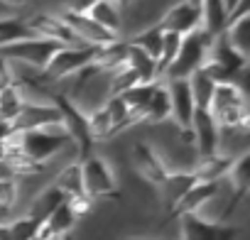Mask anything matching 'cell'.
<instances>
[{
	"label": "cell",
	"instance_id": "obj_1",
	"mask_svg": "<svg viewBox=\"0 0 250 240\" xmlns=\"http://www.w3.org/2000/svg\"><path fill=\"white\" fill-rule=\"evenodd\" d=\"M130 128H133V118L120 96H108L101 105H96L88 113V133H91L93 145L113 140Z\"/></svg>",
	"mask_w": 250,
	"mask_h": 240
},
{
	"label": "cell",
	"instance_id": "obj_2",
	"mask_svg": "<svg viewBox=\"0 0 250 240\" xmlns=\"http://www.w3.org/2000/svg\"><path fill=\"white\" fill-rule=\"evenodd\" d=\"M52 103L57 105V110L62 115V125H64L66 135L71 138L76 162H81L83 157H88L93 152V140H91V133H88V113L76 100L64 96L62 91H54Z\"/></svg>",
	"mask_w": 250,
	"mask_h": 240
},
{
	"label": "cell",
	"instance_id": "obj_3",
	"mask_svg": "<svg viewBox=\"0 0 250 240\" xmlns=\"http://www.w3.org/2000/svg\"><path fill=\"white\" fill-rule=\"evenodd\" d=\"M20 147H22L25 157H30L40 164H49V160L59 157L66 150H74L71 138L66 135L64 125H49V128H42V130L22 133L20 135Z\"/></svg>",
	"mask_w": 250,
	"mask_h": 240
},
{
	"label": "cell",
	"instance_id": "obj_4",
	"mask_svg": "<svg viewBox=\"0 0 250 240\" xmlns=\"http://www.w3.org/2000/svg\"><path fill=\"white\" fill-rule=\"evenodd\" d=\"M211 37H206L201 32V27L191 35L182 37V47L174 57V61L169 64V69L165 71L162 81H177V79H189L194 71H199L206 64L208 49H211Z\"/></svg>",
	"mask_w": 250,
	"mask_h": 240
},
{
	"label": "cell",
	"instance_id": "obj_5",
	"mask_svg": "<svg viewBox=\"0 0 250 240\" xmlns=\"http://www.w3.org/2000/svg\"><path fill=\"white\" fill-rule=\"evenodd\" d=\"M79 164H81V179H83V194L86 196H91L93 201H98V199H115L118 201L120 199L115 172H113V167L105 157L91 152Z\"/></svg>",
	"mask_w": 250,
	"mask_h": 240
},
{
	"label": "cell",
	"instance_id": "obj_6",
	"mask_svg": "<svg viewBox=\"0 0 250 240\" xmlns=\"http://www.w3.org/2000/svg\"><path fill=\"white\" fill-rule=\"evenodd\" d=\"M245 66H248V57L240 54L235 47H230V42L226 40V35H221V37H216L211 42L206 64L201 69L216 83H221V81H238V76L245 71Z\"/></svg>",
	"mask_w": 250,
	"mask_h": 240
},
{
	"label": "cell",
	"instance_id": "obj_7",
	"mask_svg": "<svg viewBox=\"0 0 250 240\" xmlns=\"http://www.w3.org/2000/svg\"><path fill=\"white\" fill-rule=\"evenodd\" d=\"M96 57V47H59L54 52V57L49 59V64L44 66V76L49 83H64L71 76H76L79 71H83Z\"/></svg>",
	"mask_w": 250,
	"mask_h": 240
},
{
	"label": "cell",
	"instance_id": "obj_8",
	"mask_svg": "<svg viewBox=\"0 0 250 240\" xmlns=\"http://www.w3.org/2000/svg\"><path fill=\"white\" fill-rule=\"evenodd\" d=\"M57 49L59 47L52 44V42H47V40L30 37V40H22V42H15V44L3 47V49H0V57H5L13 64H22V66L44 71V66L49 64V59L54 57Z\"/></svg>",
	"mask_w": 250,
	"mask_h": 240
},
{
	"label": "cell",
	"instance_id": "obj_9",
	"mask_svg": "<svg viewBox=\"0 0 250 240\" xmlns=\"http://www.w3.org/2000/svg\"><path fill=\"white\" fill-rule=\"evenodd\" d=\"M49 125H62V115H59L57 105L49 100H25V105L20 108V113L10 123V133L22 135V133L42 130Z\"/></svg>",
	"mask_w": 250,
	"mask_h": 240
},
{
	"label": "cell",
	"instance_id": "obj_10",
	"mask_svg": "<svg viewBox=\"0 0 250 240\" xmlns=\"http://www.w3.org/2000/svg\"><path fill=\"white\" fill-rule=\"evenodd\" d=\"M130 160H133L135 172H138L150 186H155V189H160V186L165 184V179L172 174L167 160L155 150V145H150V142H145V140H140V142L133 145Z\"/></svg>",
	"mask_w": 250,
	"mask_h": 240
},
{
	"label": "cell",
	"instance_id": "obj_11",
	"mask_svg": "<svg viewBox=\"0 0 250 240\" xmlns=\"http://www.w3.org/2000/svg\"><path fill=\"white\" fill-rule=\"evenodd\" d=\"M179 230H182V240H235L240 235L238 225L216 223V220L201 218L199 213L179 216Z\"/></svg>",
	"mask_w": 250,
	"mask_h": 240
},
{
	"label": "cell",
	"instance_id": "obj_12",
	"mask_svg": "<svg viewBox=\"0 0 250 240\" xmlns=\"http://www.w3.org/2000/svg\"><path fill=\"white\" fill-rule=\"evenodd\" d=\"M35 37L47 40L57 47H81V42L74 37V32L64 25V20L57 13H35L25 20Z\"/></svg>",
	"mask_w": 250,
	"mask_h": 240
},
{
	"label": "cell",
	"instance_id": "obj_13",
	"mask_svg": "<svg viewBox=\"0 0 250 240\" xmlns=\"http://www.w3.org/2000/svg\"><path fill=\"white\" fill-rule=\"evenodd\" d=\"M62 20H64V25L74 32V37L81 42V44H86V47H96V49H101V47H108V44H113V42H118L120 37H115V35H110L108 30H103L98 22H93L88 15H79V13H69V10H62V13H57Z\"/></svg>",
	"mask_w": 250,
	"mask_h": 240
},
{
	"label": "cell",
	"instance_id": "obj_14",
	"mask_svg": "<svg viewBox=\"0 0 250 240\" xmlns=\"http://www.w3.org/2000/svg\"><path fill=\"white\" fill-rule=\"evenodd\" d=\"M191 135H194L196 157H211L221 150V128L216 123V118L211 115V110H201V108L194 110Z\"/></svg>",
	"mask_w": 250,
	"mask_h": 240
},
{
	"label": "cell",
	"instance_id": "obj_15",
	"mask_svg": "<svg viewBox=\"0 0 250 240\" xmlns=\"http://www.w3.org/2000/svg\"><path fill=\"white\" fill-rule=\"evenodd\" d=\"M167 86L169 93V105H172V120L177 130H191V118H194V98H191V88L187 79H177V81H162Z\"/></svg>",
	"mask_w": 250,
	"mask_h": 240
},
{
	"label": "cell",
	"instance_id": "obj_16",
	"mask_svg": "<svg viewBox=\"0 0 250 240\" xmlns=\"http://www.w3.org/2000/svg\"><path fill=\"white\" fill-rule=\"evenodd\" d=\"M155 25H160L165 32H177V35L184 37V35H191L201 27V10H196L189 3H184V0H179V3H174L165 10L160 22H155Z\"/></svg>",
	"mask_w": 250,
	"mask_h": 240
},
{
	"label": "cell",
	"instance_id": "obj_17",
	"mask_svg": "<svg viewBox=\"0 0 250 240\" xmlns=\"http://www.w3.org/2000/svg\"><path fill=\"white\" fill-rule=\"evenodd\" d=\"M221 186H223V181H216V184H208V181H196L179 201H177V206L172 208V213L169 216H174V218H179V216H184V213H201L213 199H216V194L221 191Z\"/></svg>",
	"mask_w": 250,
	"mask_h": 240
},
{
	"label": "cell",
	"instance_id": "obj_18",
	"mask_svg": "<svg viewBox=\"0 0 250 240\" xmlns=\"http://www.w3.org/2000/svg\"><path fill=\"white\" fill-rule=\"evenodd\" d=\"M233 155H226V152H216L211 157H196V162L191 164V174L196 181H208V184H216V181H226L230 167H233Z\"/></svg>",
	"mask_w": 250,
	"mask_h": 240
},
{
	"label": "cell",
	"instance_id": "obj_19",
	"mask_svg": "<svg viewBox=\"0 0 250 240\" xmlns=\"http://www.w3.org/2000/svg\"><path fill=\"white\" fill-rule=\"evenodd\" d=\"M172 118V105H169V93H167V86L160 81L140 115V125H162Z\"/></svg>",
	"mask_w": 250,
	"mask_h": 240
},
{
	"label": "cell",
	"instance_id": "obj_20",
	"mask_svg": "<svg viewBox=\"0 0 250 240\" xmlns=\"http://www.w3.org/2000/svg\"><path fill=\"white\" fill-rule=\"evenodd\" d=\"M228 30V13L223 0H204L201 3V32L211 40L226 35Z\"/></svg>",
	"mask_w": 250,
	"mask_h": 240
},
{
	"label": "cell",
	"instance_id": "obj_21",
	"mask_svg": "<svg viewBox=\"0 0 250 240\" xmlns=\"http://www.w3.org/2000/svg\"><path fill=\"white\" fill-rule=\"evenodd\" d=\"M86 15L93 22H98L103 30H108L110 35L120 37V30H123V8L115 3V0H96Z\"/></svg>",
	"mask_w": 250,
	"mask_h": 240
},
{
	"label": "cell",
	"instance_id": "obj_22",
	"mask_svg": "<svg viewBox=\"0 0 250 240\" xmlns=\"http://www.w3.org/2000/svg\"><path fill=\"white\" fill-rule=\"evenodd\" d=\"M233 105H248V96H245L243 86L238 81H221V83H216L211 103H208L211 115H216V113H221L226 108H233Z\"/></svg>",
	"mask_w": 250,
	"mask_h": 240
},
{
	"label": "cell",
	"instance_id": "obj_23",
	"mask_svg": "<svg viewBox=\"0 0 250 240\" xmlns=\"http://www.w3.org/2000/svg\"><path fill=\"white\" fill-rule=\"evenodd\" d=\"M194 184H196V179H194L191 172H172V174L165 179V184H162L157 191H160V196H162V203H165L167 213H172V208L177 206V201H179Z\"/></svg>",
	"mask_w": 250,
	"mask_h": 240
},
{
	"label": "cell",
	"instance_id": "obj_24",
	"mask_svg": "<svg viewBox=\"0 0 250 240\" xmlns=\"http://www.w3.org/2000/svg\"><path fill=\"white\" fill-rule=\"evenodd\" d=\"M64 201H66V199H64V196L49 184V186H44V189L30 201L25 216H30L32 220H37L40 225H44V220H47V218H49V216H52Z\"/></svg>",
	"mask_w": 250,
	"mask_h": 240
},
{
	"label": "cell",
	"instance_id": "obj_25",
	"mask_svg": "<svg viewBox=\"0 0 250 240\" xmlns=\"http://www.w3.org/2000/svg\"><path fill=\"white\" fill-rule=\"evenodd\" d=\"M52 186L64 196V199H74V196H81L83 194V179H81V164L76 162V160H71V162H66L59 172H57V177H54V181H52Z\"/></svg>",
	"mask_w": 250,
	"mask_h": 240
},
{
	"label": "cell",
	"instance_id": "obj_26",
	"mask_svg": "<svg viewBox=\"0 0 250 240\" xmlns=\"http://www.w3.org/2000/svg\"><path fill=\"white\" fill-rule=\"evenodd\" d=\"M125 54H128V42L125 40H118L108 47H101L96 49V57H93V66L101 71V74H110L120 66H125Z\"/></svg>",
	"mask_w": 250,
	"mask_h": 240
},
{
	"label": "cell",
	"instance_id": "obj_27",
	"mask_svg": "<svg viewBox=\"0 0 250 240\" xmlns=\"http://www.w3.org/2000/svg\"><path fill=\"white\" fill-rule=\"evenodd\" d=\"M125 66H130L140 83H157L160 81V74H157V61L152 57H147L145 52H140L138 47L128 44V54H125Z\"/></svg>",
	"mask_w": 250,
	"mask_h": 240
},
{
	"label": "cell",
	"instance_id": "obj_28",
	"mask_svg": "<svg viewBox=\"0 0 250 240\" xmlns=\"http://www.w3.org/2000/svg\"><path fill=\"white\" fill-rule=\"evenodd\" d=\"M125 42L133 44V47H138L140 52H145L147 57H152V59L157 61V59H160V54H162L165 30H162L160 25H150V27H145V30L135 32L130 40H125Z\"/></svg>",
	"mask_w": 250,
	"mask_h": 240
},
{
	"label": "cell",
	"instance_id": "obj_29",
	"mask_svg": "<svg viewBox=\"0 0 250 240\" xmlns=\"http://www.w3.org/2000/svg\"><path fill=\"white\" fill-rule=\"evenodd\" d=\"M157 83H160V81H157ZM157 83H138V86H133L130 91L120 93L123 103L128 105V110H130L133 128L140 125V115H143V110H145V105H147V100H150V96H152V91H155Z\"/></svg>",
	"mask_w": 250,
	"mask_h": 240
},
{
	"label": "cell",
	"instance_id": "obj_30",
	"mask_svg": "<svg viewBox=\"0 0 250 240\" xmlns=\"http://www.w3.org/2000/svg\"><path fill=\"white\" fill-rule=\"evenodd\" d=\"M189 88H191V98H194V105L201 108V110H208V103H211V96H213V88H216V81L204 71H194L189 79Z\"/></svg>",
	"mask_w": 250,
	"mask_h": 240
},
{
	"label": "cell",
	"instance_id": "obj_31",
	"mask_svg": "<svg viewBox=\"0 0 250 240\" xmlns=\"http://www.w3.org/2000/svg\"><path fill=\"white\" fill-rule=\"evenodd\" d=\"M76 223H79V218L71 213V208L66 206V201L44 220V225H42V230H40V235H62V233H74V228H76Z\"/></svg>",
	"mask_w": 250,
	"mask_h": 240
},
{
	"label": "cell",
	"instance_id": "obj_32",
	"mask_svg": "<svg viewBox=\"0 0 250 240\" xmlns=\"http://www.w3.org/2000/svg\"><path fill=\"white\" fill-rule=\"evenodd\" d=\"M35 37L32 30L27 27L25 20L20 18H0V49L8 47V44H15V42H22V40H30Z\"/></svg>",
	"mask_w": 250,
	"mask_h": 240
},
{
	"label": "cell",
	"instance_id": "obj_33",
	"mask_svg": "<svg viewBox=\"0 0 250 240\" xmlns=\"http://www.w3.org/2000/svg\"><path fill=\"white\" fill-rule=\"evenodd\" d=\"M25 93L20 91V86H10L5 91H0V123L10 125L15 115L20 113V108L25 105Z\"/></svg>",
	"mask_w": 250,
	"mask_h": 240
},
{
	"label": "cell",
	"instance_id": "obj_34",
	"mask_svg": "<svg viewBox=\"0 0 250 240\" xmlns=\"http://www.w3.org/2000/svg\"><path fill=\"white\" fill-rule=\"evenodd\" d=\"M226 40L230 42V47H235L240 54L248 57V52H250V15H243V18L228 22Z\"/></svg>",
	"mask_w": 250,
	"mask_h": 240
},
{
	"label": "cell",
	"instance_id": "obj_35",
	"mask_svg": "<svg viewBox=\"0 0 250 240\" xmlns=\"http://www.w3.org/2000/svg\"><path fill=\"white\" fill-rule=\"evenodd\" d=\"M5 225H8L10 240H35V238H40V230H42V225L25 213L13 220H5Z\"/></svg>",
	"mask_w": 250,
	"mask_h": 240
},
{
	"label": "cell",
	"instance_id": "obj_36",
	"mask_svg": "<svg viewBox=\"0 0 250 240\" xmlns=\"http://www.w3.org/2000/svg\"><path fill=\"white\" fill-rule=\"evenodd\" d=\"M20 201V181L13 177H0V213H10Z\"/></svg>",
	"mask_w": 250,
	"mask_h": 240
},
{
	"label": "cell",
	"instance_id": "obj_37",
	"mask_svg": "<svg viewBox=\"0 0 250 240\" xmlns=\"http://www.w3.org/2000/svg\"><path fill=\"white\" fill-rule=\"evenodd\" d=\"M66 206L71 208V213L81 220V218H86L91 211H93V206H96V201L91 199V196H86V194H81V196H74V199H66Z\"/></svg>",
	"mask_w": 250,
	"mask_h": 240
},
{
	"label": "cell",
	"instance_id": "obj_38",
	"mask_svg": "<svg viewBox=\"0 0 250 240\" xmlns=\"http://www.w3.org/2000/svg\"><path fill=\"white\" fill-rule=\"evenodd\" d=\"M15 86V66L5 57H0V91Z\"/></svg>",
	"mask_w": 250,
	"mask_h": 240
},
{
	"label": "cell",
	"instance_id": "obj_39",
	"mask_svg": "<svg viewBox=\"0 0 250 240\" xmlns=\"http://www.w3.org/2000/svg\"><path fill=\"white\" fill-rule=\"evenodd\" d=\"M243 3V0H223V8H226V13H228V18L238 10V5Z\"/></svg>",
	"mask_w": 250,
	"mask_h": 240
},
{
	"label": "cell",
	"instance_id": "obj_40",
	"mask_svg": "<svg viewBox=\"0 0 250 240\" xmlns=\"http://www.w3.org/2000/svg\"><path fill=\"white\" fill-rule=\"evenodd\" d=\"M40 240H74V233H62V235H40Z\"/></svg>",
	"mask_w": 250,
	"mask_h": 240
},
{
	"label": "cell",
	"instance_id": "obj_41",
	"mask_svg": "<svg viewBox=\"0 0 250 240\" xmlns=\"http://www.w3.org/2000/svg\"><path fill=\"white\" fill-rule=\"evenodd\" d=\"M27 3V0H0V5H5V8H22Z\"/></svg>",
	"mask_w": 250,
	"mask_h": 240
},
{
	"label": "cell",
	"instance_id": "obj_42",
	"mask_svg": "<svg viewBox=\"0 0 250 240\" xmlns=\"http://www.w3.org/2000/svg\"><path fill=\"white\" fill-rule=\"evenodd\" d=\"M0 240H10V235H8V225H5V220H0Z\"/></svg>",
	"mask_w": 250,
	"mask_h": 240
},
{
	"label": "cell",
	"instance_id": "obj_43",
	"mask_svg": "<svg viewBox=\"0 0 250 240\" xmlns=\"http://www.w3.org/2000/svg\"><path fill=\"white\" fill-rule=\"evenodd\" d=\"M10 135V125H5V123H0V140H5Z\"/></svg>",
	"mask_w": 250,
	"mask_h": 240
},
{
	"label": "cell",
	"instance_id": "obj_44",
	"mask_svg": "<svg viewBox=\"0 0 250 240\" xmlns=\"http://www.w3.org/2000/svg\"><path fill=\"white\" fill-rule=\"evenodd\" d=\"M115 3L125 10V8H130V5H135V0H115Z\"/></svg>",
	"mask_w": 250,
	"mask_h": 240
},
{
	"label": "cell",
	"instance_id": "obj_45",
	"mask_svg": "<svg viewBox=\"0 0 250 240\" xmlns=\"http://www.w3.org/2000/svg\"><path fill=\"white\" fill-rule=\"evenodd\" d=\"M184 3H189L191 8H196V10H201V3H204V0H184Z\"/></svg>",
	"mask_w": 250,
	"mask_h": 240
},
{
	"label": "cell",
	"instance_id": "obj_46",
	"mask_svg": "<svg viewBox=\"0 0 250 240\" xmlns=\"http://www.w3.org/2000/svg\"><path fill=\"white\" fill-rule=\"evenodd\" d=\"M145 240H160V238H145Z\"/></svg>",
	"mask_w": 250,
	"mask_h": 240
},
{
	"label": "cell",
	"instance_id": "obj_47",
	"mask_svg": "<svg viewBox=\"0 0 250 240\" xmlns=\"http://www.w3.org/2000/svg\"><path fill=\"white\" fill-rule=\"evenodd\" d=\"M35 240H40V238H35Z\"/></svg>",
	"mask_w": 250,
	"mask_h": 240
}]
</instances>
